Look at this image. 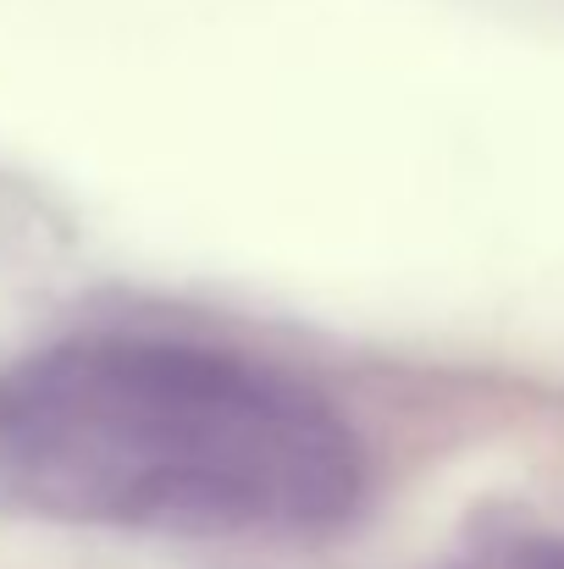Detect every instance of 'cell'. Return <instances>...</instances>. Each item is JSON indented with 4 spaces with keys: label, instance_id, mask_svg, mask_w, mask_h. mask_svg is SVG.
Returning <instances> with one entry per match:
<instances>
[{
    "label": "cell",
    "instance_id": "obj_1",
    "mask_svg": "<svg viewBox=\"0 0 564 569\" xmlns=\"http://www.w3.org/2000/svg\"><path fill=\"white\" fill-rule=\"evenodd\" d=\"M0 481L67 520L161 537H316L360 448L299 377L161 338H95L0 381Z\"/></svg>",
    "mask_w": 564,
    "mask_h": 569
}]
</instances>
